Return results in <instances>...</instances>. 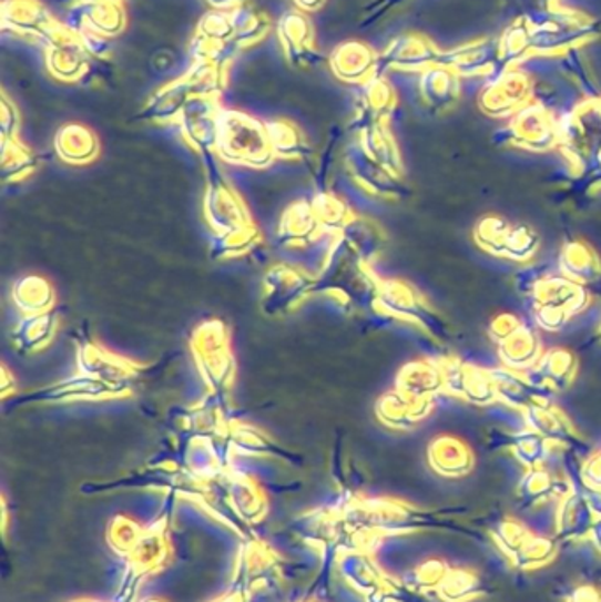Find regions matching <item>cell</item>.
<instances>
[{
	"mask_svg": "<svg viewBox=\"0 0 601 602\" xmlns=\"http://www.w3.org/2000/svg\"><path fill=\"white\" fill-rule=\"evenodd\" d=\"M55 23L38 0H4L2 4V27L17 34L43 39L44 32Z\"/></svg>",
	"mask_w": 601,
	"mask_h": 602,
	"instance_id": "7",
	"label": "cell"
},
{
	"mask_svg": "<svg viewBox=\"0 0 601 602\" xmlns=\"http://www.w3.org/2000/svg\"><path fill=\"white\" fill-rule=\"evenodd\" d=\"M279 39L284 55L297 68H310L319 60L314 47V30L309 18L302 11H289L281 18Z\"/></svg>",
	"mask_w": 601,
	"mask_h": 602,
	"instance_id": "3",
	"label": "cell"
},
{
	"mask_svg": "<svg viewBox=\"0 0 601 602\" xmlns=\"http://www.w3.org/2000/svg\"><path fill=\"white\" fill-rule=\"evenodd\" d=\"M589 539L593 541L594 547H597L598 553L601 555V518H597L594 521L593 529H591V535Z\"/></svg>",
	"mask_w": 601,
	"mask_h": 602,
	"instance_id": "22",
	"label": "cell"
},
{
	"mask_svg": "<svg viewBox=\"0 0 601 602\" xmlns=\"http://www.w3.org/2000/svg\"><path fill=\"white\" fill-rule=\"evenodd\" d=\"M450 565L441 559L424 560L411 571L404 574L403 583L417 595H429L438 592L442 580L450 573Z\"/></svg>",
	"mask_w": 601,
	"mask_h": 602,
	"instance_id": "11",
	"label": "cell"
},
{
	"mask_svg": "<svg viewBox=\"0 0 601 602\" xmlns=\"http://www.w3.org/2000/svg\"><path fill=\"white\" fill-rule=\"evenodd\" d=\"M340 520L349 529L376 535L381 541L387 538H396V535L420 534L427 530H447V532L475 535L472 530L459 526L456 521L394 499L353 502L344 511Z\"/></svg>",
	"mask_w": 601,
	"mask_h": 602,
	"instance_id": "1",
	"label": "cell"
},
{
	"mask_svg": "<svg viewBox=\"0 0 601 602\" xmlns=\"http://www.w3.org/2000/svg\"><path fill=\"white\" fill-rule=\"evenodd\" d=\"M558 553V539L533 534L528 539V543L520 548L519 553L510 559V562L519 571L529 573V571H538V569L552 564Z\"/></svg>",
	"mask_w": 601,
	"mask_h": 602,
	"instance_id": "9",
	"label": "cell"
},
{
	"mask_svg": "<svg viewBox=\"0 0 601 602\" xmlns=\"http://www.w3.org/2000/svg\"><path fill=\"white\" fill-rule=\"evenodd\" d=\"M143 602H164V601H161V599L151 598V599H145V601Z\"/></svg>",
	"mask_w": 601,
	"mask_h": 602,
	"instance_id": "24",
	"label": "cell"
},
{
	"mask_svg": "<svg viewBox=\"0 0 601 602\" xmlns=\"http://www.w3.org/2000/svg\"><path fill=\"white\" fill-rule=\"evenodd\" d=\"M533 534V530H529L522 521L516 520V518H505L489 530L490 539L495 541L502 555L508 557V560L513 559Z\"/></svg>",
	"mask_w": 601,
	"mask_h": 602,
	"instance_id": "15",
	"label": "cell"
},
{
	"mask_svg": "<svg viewBox=\"0 0 601 602\" xmlns=\"http://www.w3.org/2000/svg\"><path fill=\"white\" fill-rule=\"evenodd\" d=\"M337 568L344 581L364 598L381 589L391 578L376 564L373 553L366 551H340Z\"/></svg>",
	"mask_w": 601,
	"mask_h": 602,
	"instance_id": "5",
	"label": "cell"
},
{
	"mask_svg": "<svg viewBox=\"0 0 601 602\" xmlns=\"http://www.w3.org/2000/svg\"><path fill=\"white\" fill-rule=\"evenodd\" d=\"M238 573L235 577L236 589L245 590L247 594L267 590L279 578V564L274 551L259 543L245 544L242 557L238 559Z\"/></svg>",
	"mask_w": 601,
	"mask_h": 602,
	"instance_id": "2",
	"label": "cell"
},
{
	"mask_svg": "<svg viewBox=\"0 0 601 602\" xmlns=\"http://www.w3.org/2000/svg\"><path fill=\"white\" fill-rule=\"evenodd\" d=\"M215 9L220 11H228V9L241 8V6L247 4L249 0H208Z\"/></svg>",
	"mask_w": 601,
	"mask_h": 602,
	"instance_id": "20",
	"label": "cell"
},
{
	"mask_svg": "<svg viewBox=\"0 0 601 602\" xmlns=\"http://www.w3.org/2000/svg\"><path fill=\"white\" fill-rule=\"evenodd\" d=\"M233 27H235L236 41L242 50L259 43L271 30V18L262 11H256L253 6H241L232 11Z\"/></svg>",
	"mask_w": 601,
	"mask_h": 602,
	"instance_id": "10",
	"label": "cell"
},
{
	"mask_svg": "<svg viewBox=\"0 0 601 602\" xmlns=\"http://www.w3.org/2000/svg\"><path fill=\"white\" fill-rule=\"evenodd\" d=\"M597 514L588 504L584 497L570 491L567 497L559 502L558 513H556V539L559 543H575L591 535Z\"/></svg>",
	"mask_w": 601,
	"mask_h": 602,
	"instance_id": "4",
	"label": "cell"
},
{
	"mask_svg": "<svg viewBox=\"0 0 601 602\" xmlns=\"http://www.w3.org/2000/svg\"><path fill=\"white\" fill-rule=\"evenodd\" d=\"M226 73L228 69L208 62H194L184 80L190 85L191 94L196 98H215L226 85Z\"/></svg>",
	"mask_w": 601,
	"mask_h": 602,
	"instance_id": "14",
	"label": "cell"
},
{
	"mask_svg": "<svg viewBox=\"0 0 601 602\" xmlns=\"http://www.w3.org/2000/svg\"><path fill=\"white\" fill-rule=\"evenodd\" d=\"M242 48L238 41H217V39L205 38V35L194 34L191 41V55L194 62H208L217 68L228 69L232 60L238 55Z\"/></svg>",
	"mask_w": 601,
	"mask_h": 602,
	"instance_id": "13",
	"label": "cell"
},
{
	"mask_svg": "<svg viewBox=\"0 0 601 602\" xmlns=\"http://www.w3.org/2000/svg\"><path fill=\"white\" fill-rule=\"evenodd\" d=\"M486 595L483 581L477 571L468 568H451L436 592V598L441 602H472Z\"/></svg>",
	"mask_w": 601,
	"mask_h": 602,
	"instance_id": "8",
	"label": "cell"
},
{
	"mask_svg": "<svg viewBox=\"0 0 601 602\" xmlns=\"http://www.w3.org/2000/svg\"><path fill=\"white\" fill-rule=\"evenodd\" d=\"M74 602H95V601H74Z\"/></svg>",
	"mask_w": 601,
	"mask_h": 602,
	"instance_id": "25",
	"label": "cell"
},
{
	"mask_svg": "<svg viewBox=\"0 0 601 602\" xmlns=\"http://www.w3.org/2000/svg\"><path fill=\"white\" fill-rule=\"evenodd\" d=\"M74 32H94V34L110 35L121 34L125 27V13L122 2H91V4H78L73 13V22L68 23Z\"/></svg>",
	"mask_w": 601,
	"mask_h": 602,
	"instance_id": "6",
	"label": "cell"
},
{
	"mask_svg": "<svg viewBox=\"0 0 601 602\" xmlns=\"http://www.w3.org/2000/svg\"><path fill=\"white\" fill-rule=\"evenodd\" d=\"M567 602H601V590L594 585H580L571 590Z\"/></svg>",
	"mask_w": 601,
	"mask_h": 602,
	"instance_id": "19",
	"label": "cell"
},
{
	"mask_svg": "<svg viewBox=\"0 0 601 602\" xmlns=\"http://www.w3.org/2000/svg\"><path fill=\"white\" fill-rule=\"evenodd\" d=\"M577 493L584 497L588 500V504L593 509V513L597 514V518H601V488L589 487L588 483H584L582 475H580V483L575 484Z\"/></svg>",
	"mask_w": 601,
	"mask_h": 602,
	"instance_id": "18",
	"label": "cell"
},
{
	"mask_svg": "<svg viewBox=\"0 0 601 602\" xmlns=\"http://www.w3.org/2000/svg\"><path fill=\"white\" fill-rule=\"evenodd\" d=\"M436 472L448 478H460L468 475L472 467V458L459 446H436L430 455Z\"/></svg>",
	"mask_w": 601,
	"mask_h": 602,
	"instance_id": "16",
	"label": "cell"
},
{
	"mask_svg": "<svg viewBox=\"0 0 601 602\" xmlns=\"http://www.w3.org/2000/svg\"><path fill=\"white\" fill-rule=\"evenodd\" d=\"M77 4H91V2H122V0H74Z\"/></svg>",
	"mask_w": 601,
	"mask_h": 602,
	"instance_id": "23",
	"label": "cell"
},
{
	"mask_svg": "<svg viewBox=\"0 0 601 602\" xmlns=\"http://www.w3.org/2000/svg\"><path fill=\"white\" fill-rule=\"evenodd\" d=\"M198 34L205 38L217 39V41H236L235 27H233L232 13L214 9L211 13H206L200 22Z\"/></svg>",
	"mask_w": 601,
	"mask_h": 602,
	"instance_id": "17",
	"label": "cell"
},
{
	"mask_svg": "<svg viewBox=\"0 0 601 602\" xmlns=\"http://www.w3.org/2000/svg\"><path fill=\"white\" fill-rule=\"evenodd\" d=\"M302 11H316L325 4V0H293Z\"/></svg>",
	"mask_w": 601,
	"mask_h": 602,
	"instance_id": "21",
	"label": "cell"
},
{
	"mask_svg": "<svg viewBox=\"0 0 601 602\" xmlns=\"http://www.w3.org/2000/svg\"><path fill=\"white\" fill-rule=\"evenodd\" d=\"M520 504L526 509L538 508L552 497H561L563 493H559L558 481L552 476L547 475L546 470L533 469L526 478L522 479V483L519 484Z\"/></svg>",
	"mask_w": 601,
	"mask_h": 602,
	"instance_id": "12",
	"label": "cell"
}]
</instances>
